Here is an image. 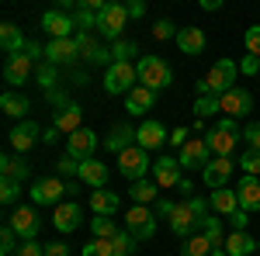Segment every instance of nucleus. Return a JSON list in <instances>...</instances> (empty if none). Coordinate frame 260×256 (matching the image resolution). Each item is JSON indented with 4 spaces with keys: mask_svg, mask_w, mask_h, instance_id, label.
<instances>
[{
    "mask_svg": "<svg viewBox=\"0 0 260 256\" xmlns=\"http://www.w3.org/2000/svg\"><path fill=\"white\" fill-rule=\"evenodd\" d=\"M243 73H246V77H257L260 73V59L257 56H246V59H243Z\"/></svg>",
    "mask_w": 260,
    "mask_h": 256,
    "instance_id": "54",
    "label": "nucleus"
},
{
    "mask_svg": "<svg viewBox=\"0 0 260 256\" xmlns=\"http://www.w3.org/2000/svg\"><path fill=\"white\" fill-rule=\"evenodd\" d=\"M111 249H115V253H111V256H132V253H136V239L128 236L125 229H121L118 236L111 239Z\"/></svg>",
    "mask_w": 260,
    "mask_h": 256,
    "instance_id": "40",
    "label": "nucleus"
},
{
    "mask_svg": "<svg viewBox=\"0 0 260 256\" xmlns=\"http://www.w3.org/2000/svg\"><path fill=\"white\" fill-rule=\"evenodd\" d=\"M80 56V45L77 39H56L45 45V62H52V66H62V62H73Z\"/></svg>",
    "mask_w": 260,
    "mask_h": 256,
    "instance_id": "20",
    "label": "nucleus"
},
{
    "mask_svg": "<svg viewBox=\"0 0 260 256\" xmlns=\"http://www.w3.org/2000/svg\"><path fill=\"white\" fill-rule=\"evenodd\" d=\"M229 222H233V232H246V225H250V211H243V208H240Z\"/></svg>",
    "mask_w": 260,
    "mask_h": 256,
    "instance_id": "52",
    "label": "nucleus"
},
{
    "mask_svg": "<svg viewBox=\"0 0 260 256\" xmlns=\"http://www.w3.org/2000/svg\"><path fill=\"white\" fill-rule=\"evenodd\" d=\"M215 111H222L215 94H198V97H194V115H198L201 121H205V118H215Z\"/></svg>",
    "mask_w": 260,
    "mask_h": 256,
    "instance_id": "37",
    "label": "nucleus"
},
{
    "mask_svg": "<svg viewBox=\"0 0 260 256\" xmlns=\"http://www.w3.org/2000/svg\"><path fill=\"white\" fill-rule=\"evenodd\" d=\"M94 149H98V132L90 128H77L73 135H66V156L73 159H94Z\"/></svg>",
    "mask_w": 260,
    "mask_h": 256,
    "instance_id": "12",
    "label": "nucleus"
},
{
    "mask_svg": "<svg viewBox=\"0 0 260 256\" xmlns=\"http://www.w3.org/2000/svg\"><path fill=\"white\" fill-rule=\"evenodd\" d=\"M156 197H160L156 180H139V184H132V201H136V204H153Z\"/></svg>",
    "mask_w": 260,
    "mask_h": 256,
    "instance_id": "36",
    "label": "nucleus"
},
{
    "mask_svg": "<svg viewBox=\"0 0 260 256\" xmlns=\"http://www.w3.org/2000/svg\"><path fill=\"white\" fill-rule=\"evenodd\" d=\"M7 138H11V149H14L18 156H24L35 142H42V128L35 125V121H21V125L11 128V135H7Z\"/></svg>",
    "mask_w": 260,
    "mask_h": 256,
    "instance_id": "15",
    "label": "nucleus"
},
{
    "mask_svg": "<svg viewBox=\"0 0 260 256\" xmlns=\"http://www.w3.org/2000/svg\"><path fill=\"white\" fill-rule=\"evenodd\" d=\"M45 256H70V246L66 242H49L45 246Z\"/></svg>",
    "mask_w": 260,
    "mask_h": 256,
    "instance_id": "56",
    "label": "nucleus"
},
{
    "mask_svg": "<svg viewBox=\"0 0 260 256\" xmlns=\"http://www.w3.org/2000/svg\"><path fill=\"white\" fill-rule=\"evenodd\" d=\"M56 170H59V177H80V159H73V156H59Z\"/></svg>",
    "mask_w": 260,
    "mask_h": 256,
    "instance_id": "48",
    "label": "nucleus"
},
{
    "mask_svg": "<svg viewBox=\"0 0 260 256\" xmlns=\"http://www.w3.org/2000/svg\"><path fill=\"white\" fill-rule=\"evenodd\" d=\"M80 118H83V107H80V104H66V107H59V111H56L52 128H59V132H66V135H73L77 128H83Z\"/></svg>",
    "mask_w": 260,
    "mask_h": 256,
    "instance_id": "25",
    "label": "nucleus"
},
{
    "mask_svg": "<svg viewBox=\"0 0 260 256\" xmlns=\"http://www.w3.org/2000/svg\"><path fill=\"white\" fill-rule=\"evenodd\" d=\"M132 138H136V132H132V125H115L111 128V135L104 138V149L108 153H125V149H132Z\"/></svg>",
    "mask_w": 260,
    "mask_h": 256,
    "instance_id": "33",
    "label": "nucleus"
},
{
    "mask_svg": "<svg viewBox=\"0 0 260 256\" xmlns=\"http://www.w3.org/2000/svg\"><path fill=\"white\" fill-rule=\"evenodd\" d=\"M139 49H136V42H115L111 45V62H132V56H136Z\"/></svg>",
    "mask_w": 260,
    "mask_h": 256,
    "instance_id": "41",
    "label": "nucleus"
},
{
    "mask_svg": "<svg viewBox=\"0 0 260 256\" xmlns=\"http://www.w3.org/2000/svg\"><path fill=\"white\" fill-rule=\"evenodd\" d=\"M219 107L225 111V118H246L253 111V94L243 90V87H233L219 97Z\"/></svg>",
    "mask_w": 260,
    "mask_h": 256,
    "instance_id": "10",
    "label": "nucleus"
},
{
    "mask_svg": "<svg viewBox=\"0 0 260 256\" xmlns=\"http://www.w3.org/2000/svg\"><path fill=\"white\" fill-rule=\"evenodd\" d=\"M125 7H128V18H142V14H146V4H142V0H132V4H125Z\"/></svg>",
    "mask_w": 260,
    "mask_h": 256,
    "instance_id": "57",
    "label": "nucleus"
},
{
    "mask_svg": "<svg viewBox=\"0 0 260 256\" xmlns=\"http://www.w3.org/2000/svg\"><path fill=\"white\" fill-rule=\"evenodd\" d=\"M153 100H156V94H153L149 87H136V90L125 97V111H128V115H146V111H153Z\"/></svg>",
    "mask_w": 260,
    "mask_h": 256,
    "instance_id": "32",
    "label": "nucleus"
},
{
    "mask_svg": "<svg viewBox=\"0 0 260 256\" xmlns=\"http://www.w3.org/2000/svg\"><path fill=\"white\" fill-rule=\"evenodd\" d=\"M208 215H212L208 197H184V201H177V208H174V215H170V232L180 236V239H191L201 225H205Z\"/></svg>",
    "mask_w": 260,
    "mask_h": 256,
    "instance_id": "1",
    "label": "nucleus"
},
{
    "mask_svg": "<svg viewBox=\"0 0 260 256\" xmlns=\"http://www.w3.org/2000/svg\"><path fill=\"white\" fill-rule=\"evenodd\" d=\"M240 138H243V132H240V125H236V118H219L212 128H208L205 142H208L212 156H225V159H229Z\"/></svg>",
    "mask_w": 260,
    "mask_h": 256,
    "instance_id": "2",
    "label": "nucleus"
},
{
    "mask_svg": "<svg viewBox=\"0 0 260 256\" xmlns=\"http://www.w3.org/2000/svg\"><path fill=\"white\" fill-rule=\"evenodd\" d=\"M31 201L35 204H62V194H66V184L59 177H42L31 184Z\"/></svg>",
    "mask_w": 260,
    "mask_h": 256,
    "instance_id": "14",
    "label": "nucleus"
},
{
    "mask_svg": "<svg viewBox=\"0 0 260 256\" xmlns=\"http://www.w3.org/2000/svg\"><path fill=\"white\" fill-rule=\"evenodd\" d=\"M136 73H139V87H149L153 94L163 90V87H170V80H174V69H170L160 56H146V59H139Z\"/></svg>",
    "mask_w": 260,
    "mask_h": 256,
    "instance_id": "4",
    "label": "nucleus"
},
{
    "mask_svg": "<svg viewBox=\"0 0 260 256\" xmlns=\"http://www.w3.org/2000/svg\"><path fill=\"white\" fill-rule=\"evenodd\" d=\"M243 45H246V52H250V56H257V59H260V24H250V28H246Z\"/></svg>",
    "mask_w": 260,
    "mask_h": 256,
    "instance_id": "46",
    "label": "nucleus"
},
{
    "mask_svg": "<svg viewBox=\"0 0 260 256\" xmlns=\"http://www.w3.org/2000/svg\"><path fill=\"white\" fill-rule=\"evenodd\" d=\"M233 170H236V163L225 156H215L205 170H201V177H205V184L212 187V191H219V187H225L229 184V177H233Z\"/></svg>",
    "mask_w": 260,
    "mask_h": 256,
    "instance_id": "16",
    "label": "nucleus"
},
{
    "mask_svg": "<svg viewBox=\"0 0 260 256\" xmlns=\"http://www.w3.org/2000/svg\"><path fill=\"white\" fill-rule=\"evenodd\" d=\"M215 249L212 242H208V236L205 232H194L191 239H184V249H180V256H208Z\"/></svg>",
    "mask_w": 260,
    "mask_h": 256,
    "instance_id": "35",
    "label": "nucleus"
},
{
    "mask_svg": "<svg viewBox=\"0 0 260 256\" xmlns=\"http://www.w3.org/2000/svg\"><path fill=\"white\" fill-rule=\"evenodd\" d=\"M125 232L142 242V239H153L156 232V211L149 208V204H132L128 211H125Z\"/></svg>",
    "mask_w": 260,
    "mask_h": 256,
    "instance_id": "5",
    "label": "nucleus"
},
{
    "mask_svg": "<svg viewBox=\"0 0 260 256\" xmlns=\"http://www.w3.org/2000/svg\"><path fill=\"white\" fill-rule=\"evenodd\" d=\"M18 197H21V184H14V180H4L0 184V201L4 204H18Z\"/></svg>",
    "mask_w": 260,
    "mask_h": 256,
    "instance_id": "49",
    "label": "nucleus"
},
{
    "mask_svg": "<svg viewBox=\"0 0 260 256\" xmlns=\"http://www.w3.org/2000/svg\"><path fill=\"white\" fill-rule=\"evenodd\" d=\"M80 180L90 184L94 191H101V187L108 184V166H104L101 159H83L80 163Z\"/></svg>",
    "mask_w": 260,
    "mask_h": 256,
    "instance_id": "28",
    "label": "nucleus"
},
{
    "mask_svg": "<svg viewBox=\"0 0 260 256\" xmlns=\"http://www.w3.org/2000/svg\"><path fill=\"white\" fill-rule=\"evenodd\" d=\"M219 4H222V0H201V7H205V11H219Z\"/></svg>",
    "mask_w": 260,
    "mask_h": 256,
    "instance_id": "60",
    "label": "nucleus"
},
{
    "mask_svg": "<svg viewBox=\"0 0 260 256\" xmlns=\"http://www.w3.org/2000/svg\"><path fill=\"white\" fill-rule=\"evenodd\" d=\"M28 107H31L28 97L18 94V90H4V94H0V111H4V115H11V118H24V115H28ZM24 121H28V118H24Z\"/></svg>",
    "mask_w": 260,
    "mask_h": 256,
    "instance_id": "31",
    "label": "nucleus"
},
{
    "mask_svg": "<svg viewBox=\"0 0 260 256\" xmlns=\"http://www.w3.org/2000/svg\"><path fill=\"white\" fill-rule=\"evenodd\" d=\"M208 256H229V253H225V246H215V249H212Z\"/></svg>",
    "mask_w": 260,
    "mask_h": 256,
    "instance_id": "61",
    "label": "nucleus"
},
{
    "mask_svg": "<svg viewBox=\"0 0 260 256\" xmlns=\"http://www.w3.org/2000/svg\"><path fill=\"white\" fill-rule=\"evenodd\" d=\"M236 166H243V173H246V177H260V153H257V149H246Z\"/></svg>",
    "mask_w": 260,
    "mask_h": 256,
    "instance_id": "42",
    "label": "nucleus"
},
{
    "mask_svg": "<svg viewBox=\"0 0 260 256\" xmlns=\"http://www.w3.org/2000/svg\"><path fill=\"white\" fill-rule=\"evenodd\" d=\"M201 232L208 236V242H212V246H225V236H222V222H219V215H208V218H205Z\"/></svg>",
    "mask_w": 260,
    "mask_h": 256,
    "instance_id": "39",
    "label": "nucleus"
},
{
    "mask_svg": "<svg viewBox=\"0 0 260 256\" xmlns=\"http://www.w3.org/2000/svg\"><path fill=\"white\" fill-rule=\"evenodd\" d=\"M136 80H139V73H136V66H132V62H111V66H108V73H104V90H108L111 97H118V94L128 97V94L136 90V87H132Z\"/></svg>",
    "mask_w": 260,
    "mask_h": 256,
    "instance_id": "6",
    "label": "nucleus"
},
{
    "mask_svg": "<svg viewBox=\"0 0 260 256\" xmlns=\"http://www.w3.org/2000/svg\"><path fill=\"white\" fill-rule=\"evenodd\" d=\"M14 256H45V246L35 242V239H28V242H21V246H18V253H14Z\"/></svg>",
    "mask_w": 260,
    "mask_h": 256,
    "instance_id": "51",
    "label": "nucleus"
},
{
    "mask_svg": "<svg viewBox=\"0 0 260 256\" xmlns=\"http://www.w3.org/2000/svg\"><path fill=\"white\" fill-rule=\"evenodd\" d=\"M177 191L191 197V194H194V184H191V180H180V184H177Z\"/></svg>",
    "mask_w": 260,
    "mask_h": 256,
    "instance_id": "59",
    "label": "nucleus"
},
{
    "mask_svg": "<svg viewBox=\"0 0 260 256\" xmlns=\"http://www.w3.org/2000/svg\"><path fill=\"white\" fill-rule=\"evenodd\" d=\"M177 31H180V28H177V24H174V21H167V18H163V21H156V24H153V39H156V42L177 39Z\"/></svg>",
    "mask_w": 260,
    "mask_h": 256,
    "instance_id": "45",
    "label": "nucleus"
},
{
    "mask_svg": "<svg viewBox=\"0 0 260 256\" xmlns=\"http://www.w3.org/2000/svg\"><path fill=\"white\" fill-rule=\"evenodd\" d=\"M80 222H83L80 201H62V204H56V211H52V225H56L59 232H73Z\"/></svg>",
    "mask_w": 260,
    "mask_h": 256,
    "instance_id": "19",
    "label": "nucleus"
},
{
    "mask_svg": "<svg viewBox=\"0 0 260 256\" xmlns=\"http://www.w3.org/2000/svg\"><path fill=\"white\" fill-rule=\"evenodd\" d=\"M24 45H28V39L21 35V28L7 21V24L0 28V49H4L7 56H18V52H24Z\"/></svg>",
    "mask_w": 260,
    "mask_h": 256,
    "instance_id": "30",
    "label": "nucleus"
},
{
    "mask_svg": "<svg viewBox=\"0 0 260 256\" xmlns=\"http://www.w3.org/2000/svg\"><path fill=\"white\" fill-rule=\"evenodd\" d=\"M208 204H212L215 215H225V218H233L240 211V197H236V191H229V187L212 191V194H208Z\"/></svg>",
    "mask_w": 260,
    "mask_h": 256,
    "instance_id": "24",
    "label": "nucleus"
},
{
    "mask_svg": "<svg viewBox=\"0 0 260 256\" xmlns=\"http://www.w3.org/2000/svg\"><path fill=\"white\" fill-rule=\"evenodd\" d=\"M14 253H18V232L11 225H4L0 229V256H14Z\"/></svg>",
    "mask_w": 260,
    "mask_h": 256,
    "instance_id": "43",
    "label": "nucleus"
},
{
    "mask_svg": "<svg viewBox=\"0 0 260 256\" xmlns=\"http://www.w3.org/2000/svg\"><path fill=\"white\" fill-rule=\"evenodd\" d=\"M42 142H45V145H56V142H59V128H45V132H42Z\"/></svg>",
    "mask_w": 260,
    "mask_h": 256,
    "instance_id": "58",
    "label": "nucleus"
},
{
    "mask_svg": "<svg viewBox=\"0 0 260 256\" xmlns=\"http://www.w3.org/2000/svg\"><path fill=\"white\" fill-rule=\"evenodd\" d=\"M0 173H4V180L21 184V180L31 177V166L24 163V156H4V159H0Z\"/></svg>",
    "mask_w": 260,
    "mask_h": 256,
    "instance_id": "34",
    "label": "nucleus"
},
{
    "mask_svg": "<svg viewBox=\"0 0 260 256\" xmlns=\"http://www.w3.org/2000/svg\"><path fill=\"white\" fill-rule=\"evenodd\" d=\"M187 142H191V135H187V128H177V132H170V145H180V149H184Z\"/></svg>",
    "mask_w": 260,
    "mask_h": 256,
    "instance_id": "55",
    "label": "nucleus"
},
{
    "mask_svg": "<svg viewBox=\"0 0 260 256\" xmlns=\"http://www.w3.org/2000/svg\"><path fill=\"white\" fill-rule=\"evenodd\" d=\"M236 73H240V66H236L233 59H219L212 69H208V77L198 83V94H215V97H222L225 90L236 87Z\"/></svg>",
    "mask_w": 260,
    "mask_h": 256,
    "instance_id": "3",
    "label": "nucleus"
},
{
    "mask_svg": "<svg viewBox=\"0 0 260 256\" xmlns=\"http://www.w3.org/2000/svg\"><path fill=\"white\" fill-rule=\"evenodd\" d=\"M90 208H94V215L111 218L121 208V197L115 194V191H108V187H101V191H94V194H90Z\"/></svg>",
    "mask_w": 260,
    "mask_h": 256,
    "instance_id": "26",
    "label": "nucleus"
},
{
    "mask_svg": "<svg viewBox=\"0 0 260 256\" xmlns=\"http://www.w3.org/2000/svg\"><path fill=\"white\" fill-rule=\"evenodd\" d=\"M163 142H170V135H167V128H163L160 121H142L139 128H136V145H142L146 153L160 149Z\"/></svg>",
    "mask_w": 260,
    "mask_h": 256,
    "instance_id": "21",
    "label": "nucleus"
},
{
    "mask_svg": "<svg viewBox=\"0 0 260 256\" xmlns=\"http://www.w3.org/2000/svg\"><path fill=\"white\" fill-rule=\"evenodd\" d=\"M90 232H94V239H115L121 229H118V222H111V218H104V215H94Z\"/></svg>",
    "mask_w": 260,
    "mask_h": 256,
    "instance_id": "38",
    "label": "nucleus"
},
{
    "mask_svg": "<svg viewBox=\"0 0 260 256\" xmlns=\"http://www.w3.org/2000/svg\"><path fill=\"white\" fill-rule=\"evenodd\" d=\"M35 77H39V83L45 90H52V87H56V66H52V62H42L39 69H35Z\"/></svg>",
    "mask_w": 260,
    "mask_h": 256,
    "instance_id": "47",
    "label": "nucleus"
},
{
    "mask_svg": "<svg viewBox=\"0 0 260 256\" xmlns=\"http://www.w3.org/2000/svg\"><path fill=\"white\" fill-rule=\"evenodd\" d=\"M7 225L21 236V242H28V239L39 236V211L28 208V204H18V208L11 211V218H7Z\"/></svg>",
    "mask_w": 260,
    "mask_h": 256,
    "instance_id": "11",
    "label": "nucleus"
},
{
    "mask_svg": "<svg viewBox=\"0 0 260 256\" xmlns=\"http://www.w3.org/2000/svg\"><path fill=\"white\" fill-rule=\"evenodd\" d=\"M225 253L229 256H253L257 253V239L250 232H229L225 236Z\"/></svg>",
    "mask_w": 260,
    "mask_h": 256,
    "instance_id": "29",
    "label": "nucleus"
},
{
    "mask_svg": "<svg viewBox=\"0 0 260 256\" xmlns=\"http://www.w3.org/2000/svg\"><path fill=\"white\" fill-rule=\"evenodd\" d=\"M180 170H205L208 163H212V149H208V142L205 138H191L184 149H180Z\"/></svg>",
    "mask_w": 260,
    "mask_h": 256,
    "instance_id": "13",
    "label": "nucleus"
},
{
    "mask_svg": "<svg viewBox=\"0 0 260 256\" xmlns=\"http://www.w3.org/2000/svg\"><path fill=\"white\" fill-rule=\"evenodd\" d=\"M236 197H240L243 211H260V180L243 173L240 184H236Z\"/></svg>",
    "mask_w": 260,
    "mask_h": 256,
    "instance_id": "23",
    "label": "nucleus"
},
{
    "mask_svg": "<svg viewBox=\"0 0 260 256\" xmlns=\"http://www.w3.org/2000/svg\"><path fill=\"white\" fill-rule=\"evenodd\" d=\"M243 142H246L250 149H257V153H260V121H250V125L243 128Z\"/></svg>",
    "mask_w": 260,
    "mask_h": 256,
    "instance_id": "50",
    "label": "nucleus"
},
{
    "mask_svg": "<svg viewBox=\"0 0 260 256\" xmlns=\"http://www.w3.org/2000/svg\"><path fill=\"white\" fill-rule=\"evenodd\" d=\"M174 208H177V204H174V201H156V208H153V211H156V218H170L174 215Z\"/></svg>",
    "mask_w": 260,
    "mask_h": 256,
    "instance_id": "53",
    "label": "nucleus"
},
{
    "mask_svg": "<svg viewBox=\"0 0 260 256\" xmlns=\"http://www.w3.org/2000/svg\"><path fill=\"white\" fill-rule=\"evenodd\" d=\"M73 28H77V21L70 18L62 7H56V11H45V14H42V31L49 35V42H56V39H73Z\"/></svg>",
    "mask_w": 260,
    "mask_h": 256,
    "instance_id": "9",
    "label": "nucleus"
},
{
    "mask_svg": "<svg viewBox=\"0 0 260 256\" xmlns=\"http://www.w3.org/2000/svg\"><path fill=\"white\" fill-rule=\"evenodd\" d=\"M31 69H35V62L28 59L24 52H18V56H7V62H4V80H7V83H14V87H21V83H28Z\"/></svg>",
    "mask_w": 260,
    "mask_h": 256,
    "instance_id": "22",
    "label": "nucleus"
},
{
    "mask_svg": "<svg viewBox=\"0 0 260 256\" xmlns=\"http://www.w3.org/2000/svg\"><path fill=\"white\" fill-rule=\"evenodd\" d=\"M174 42H177V49L184 52V56H198V52H205V31H201V28H180Z\"/></svg>",
    "mask_w": 260,
    "mask_h": 256,
    "instance_id": "27",
    "label": "nucleus"
},
{
    "mask_svg": "<svg viewBox=\"0 0 260 256\" xmlns=\"http://www.w3.org/2000/svg\"><path fill=\"white\" fill-rule=\"evenodd\" d=\"M125 24H128V7H125V4H108V7L98 14V35L121 42Z\"/></svg>",
    "mask_w": 260,
    "mask_h": 256,
    "instance_id": "7",
    "label": "nucleus"
},
{
    "mask_svg": "<svg viewBox=\"0 0 260 256\" xmlns=\"http://www.w3.org/2000/svg\"><path fill=\"white\" fill-rule=\"evenodd\" d=\"M77 45H80V56L90 62V66H104V62L111 66V49H101L98 39H94V31H80V35H77Z\"/></svg>",
    "mask_w": 260,
    "mask_h": 256,
    "instance_id": "18",
    "label": "nucleus"
},
{
    "mask_svg": "<svg viewBox=\"0 0 260 256\" xmlns=\"http://www.w3.org/2000/svg\"><path fill=\"white\" fill-rule=\"evenodd\" d=\"M146 170H153V163H149V156H146L142 145H132V149H125L118 156V173L128 180V184H139V180L146 177Z\"/></svg>",
    "mask_w": 260,
    "mask_h": 256,
    "instance_id": "8",
    "label": "nucleus"
},
{
    "mask_svg": "<svg viewBox=\"0 0 260 256\" xmlns=\"http://www.w3.org/2000/svg\"><path fill=\"white\" fill-rule=\"evenodd\" d=\"M111 253H115L111 249V239H90L80 249V256H111Z\"/></svg>",
    "mask_w": 260,
    "mask_h": 256,
    "instance_id": "44",
    "label": "nucleus"
},
{
    "mask_svg": "<svg viewBox=\"0 0 260 256\" xmlns=\"http://www.w3.org/2000/svg\"><path fill=\"white\" fill-rule=\"evenodd\" d=\"M153 180H156V187H177L180 180V159H174V156H160L156 163H153Z\"/></svg>",
    "mask_w": 260,
    "mask_h": 256,
    "instance_id": "17",
    "label": "nucleus"
}]
</instances>
